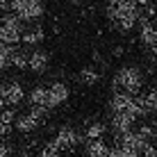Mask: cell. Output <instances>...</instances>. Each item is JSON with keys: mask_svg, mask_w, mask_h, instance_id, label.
Wrapping results in <instances>:
<instances>
[{"mask_svg": "<svg viewBox=\"0 0 157 157\" xmlns=\"http://www.w3.org/2000/svg\"><path fill=\"white\" fill-rule=\"evenodd\" d=\"M68 96H71L68 84H64V82H52L50 86H48V109L64 105V102L68 100Z\"/></svg>", "mask_w": 157, "mask_h": 157, "instance_id": "5b68a950", "label": "cell"}, {"mask_svg": "<svg viewBox=\"0 0 157 157\" xmlns=\"http://www.w3.org/2000/svg\"><path fill=\"white\" fill-rule=\"evenodd\" d=\"M105 132H107L105 123H102V121H94V123H89V125H86L84 137L89 139V141H96V139H102V137H105Z\"/></svg>", "mask_w": 157, "mask_h": 157, "instance_id": "2e32d148", "label": "cell"}, {"mask_svg": "<svg viewBox=\"0 0 157 157\" xmlns=\"http://www.w3.org/2000/svg\"><path fill=\"white\" fill-rule=\"evenodd\" d=\"M153 52H155V57H157V46H155V48H153Z\"/></svg>", "mask_w": 157, "mask_h": 157, "instance_id": "4dcf8cb0", "label": "cell"}, {"mask_svg": "<svg viewBox=\"0 0 157 157\" xmlns=\"http://www.w3.org/2000/svg\"><path fill=\"white\" fill-rule=\"evenodd\" d=\"M28 59H30V52L18 50V48H16V50H14V57H12V66L23 71V68H28Z\"/></svg>", "mask_w": 157, "mask_h": 157, "instance_id": "d6986e66", "label": "cell"}, {"mask_svg": "<svg viewBox=\"0 0 157 157\" xmlns=\"http://www.w3.org/2000/svg\"><path fill=\"white\" fill-rule=\"evenodd\" d=\"M43 39H46V32H43V28L25 30V32H23V36H21V41H23L25 46H39Z\"/></svg>", "mask_w": 157, "mask_h": 157, "instance_id": "9a60e30c", "label": "cell"}, {"mask_svg": "<svg viewBox=\"0 0 157 157\" xmlns=\"http://www.w3.org/2000/svg\"><path fill=\"white\" fill-rule=\"evenodd\" d=\"M105 157H121V155H118V150H116V146H114V148L107 150V155H105Z\"/></svg>", "mask_w": 157, "mask_h": 157, "instance_id": "f1b7e54d", "label": "cell"}, {"mask_svg": "<svg viewBox=\"0 0 157 157\" xmlns=\"http://www.w3.org/2000/svg\"><path fill=\"white\" fill-rule=\"evenodd\" d=\"M107 150H109V146H107L102 139H96V141H86L84 146V153L86 157H105Z\"/></svg>", "mask_w": 157, "mask_h": 157, "instance_id": "5bb4252c", "label": "cell"}, {"mask_svg": "<svg viewBox=\"0 0 157 157\" xmlns=\"http://www.w3.org/2000/svg\"><path fill=\"white\" fill-rule=\"evenodd\" d=\"M132 2L137 5V7H146V5H150L153 0H132Z\"/></svg>", "mask_w": 157, "mask_h": 157, "instance_id": "83f0119b", "label": "cell"}, {"mask_svg": "<svg viewBox=\"0 0 157 157\" xmlns=\"http://www.w3.org/2000/svg\"><path fill=\"white\" fill-rule=\"evenodd\" d=\"M80 141H82V134H80L78 130H73L71 125H62V128L57 130L55 144H57L62 150H71V148H75Z\"/></svg>", "mask_w": 157, "mask_h": 157, "instance_id": "277c9868", "label": "cell"}, {"mask_svg": "<svg viewBox=\"0 0 157 157\" xmlns=\"http://www.w3.org/2000/svg\"><path fill=\"white\" fill-rule=\"evenodd\" d=\"M98 80H100V73H98V68H96V66H84L82 71H80V82L86 84V86L98 84Z\"/></svg>", "mask_w": 157, "mask_h": 157, "instance_id": "e0dca14e", "label": "cell"}, {"mask_svg": "<svg viewBox=\"0 0 157 157\" xmlns=\"http://www.w3.org/2000/svg\"><path fill=\"white\" fill-rule=\"evenodd\" d=\"M132 100H134V96L123 94V91H114V96L109 98V109H112V114H128L130 107H132Z\"/></svg>", "mask_w": 157, "mask_h": 157, "instance_id": "52a82bcc", "label": "cell"}, {"mask_svg": "<svg viewBox=\"0 0 157 157\" xmlns=\"http://www.w3.org/2000/svg\"><path fill=\"white\" fill-rule=\"evenodd\" d=\"M150 102H148V98L146 96H134V100H132V107H130V112L128 114L137 121V118H144V116H148L150 114Z\"/></svg>", "mask_w": 157, "mask_h": 157, "instance_id": "7c38bea8", "label": "cell"}, {"mask_svg": "<svg viewBox=\"0 0 157 157\" xmlns=\"http://www.w3.org/2000/svg\"><path fill=\"white\" fill-rule=\"evenodd\" d=\"M71 2H80V0H71Z\"/></svg>", "mask_w": 157, "mask_h": 157, "instance_id": "1f68e13d", "label": "cell"}, {"mask_svg": "<svg viewBox=\"0 0 157 157\" xmlns=\"http://www.w3.org/2000/svg\"><path fill=\"white\" fill-rule=\"evenodd\" d=\"M14 46H5V43H0V68H9L12 66V57H14Z\"/></svg>", "mask_w": 157, "mask_h": 157, "instance_id": "ac0fdd59", "label": "cell"}, {"mask_svg": "<svg viewBox=\"0 0 157 157\" xmlns=\"http://www.w3.org/2000/svg\"><path fill=\"white\" fill-rule=\"evenodd\" d=\"M0 109H7V98H5V84H0Z\"/></svg>", "mask_w": 157, "mask_h": 157, "instance_id": "484cf974", "label": "cell"}, {"mask_svg": "<svg viewBox=\"0 0 157 157\" xmlns=\"http://www.w3.org/2000/svg\"><path fill=\"white\" fill-rule=\"evenodd\" d=\"M0 121H2L5 125H9V128H12V123L16 121L14 109H9V107H7V109H0Z\"/></svg>", "mask_w": 157, "mask_h": 157, "instance_id": "7402d4cb", "label": "cell"}, {"mask_svg": "<svg viewBox=\"0 0 157 157\" xmlns=\"http://www.w3.org/2000/svg\"><path fill=\"white\" fill-rule=\"evenodd\" d=\"M9 130H12V128H9V125H5V123L0 121V141H2V139L9 134Z\"/></svg>", "mask_w": 157, "mask_h": 157, "instance_id": "4316f807", "label": "cell"}, {"mask_svg": "<svg viewBox=\"0 0 157 157\" xmlns=\"http://www.w3.org/2000/svg\"><path fill=\"white\" fill-rule=\"evenodd\" d=\"M146 98H148V102H150V109L157 112V86H153V89L148 91V96H146Z\"/></svg>", "mask_w": 157, "mask_h": 157, "instance_id": "cb8c5ba5", "label": "cell"}, {"mask_svg": "<svg viewBox=\"0 0 157 157\" xmlns=\"http://www.w3.org/2000/svg\"><path fill=\"white\" fill-rule=\"evenodd\" d=\"M41 125V118L39 116H34L32 112H25V114H21V116H16V121H14V128L18 130L21 134H30V132H34L36 128Z\"/></svg>", "mask_w": 157, "mask_h": 157, "instance_id": "ba28073f", "label": "cell"}, {"mask_svg": "<svg viewBox=\"0 0 157 157\" xmlns=\"http://www.w3.org/2000/svg\"><path fill=\"white\" fill-rule=\"evenodd\" d=\"M112 128H114L116 137H123V134L132 132L134 118L130 116V114H112Z\"/></svg>", "mask_w": 157, "mask_h": 157, "instance_id": "30bf717a", "label": "cell"}, {"mask_svg": "<svg viewBox=\"0 0 157 157\" xmlns=\"http://www.w3.org/2000/svg\"><path fill=\"white\" fill-rule=\"evenodd\" d=\"M12 153H14V146L2 139V141H0V157H12Z\"/></svg>", "mask_w": 157, "mask_h": 157, "instance_id": "603a6c76", "label": "cell"}, {"mask_svg": "<svg viewBox=\"0 0 157 157\" xmlns=\"http://www.w3.org/2000/svg\"><path fill=\"white\" fill-rule=\"evenodd\" d=\"M12 14H16L21 21H36L43 16V2L41 0H9Z\"/></svg>", "mask_w": 157, "mask_h": 157, "instance_id": "3957f363", "label": "cell"}, {"mask_svg": "<svg viewBox=\"0 0 157 157\" xmlns=\"http://www.w3.org/2000/svg\"><path fill=\"white\" fill-rule=\"evenodd\" d=\"M114 2V9H116V21L114 25L121 32H130L137 25V21L141 18L139 16V7L132 2V0H112Z\"/></svg>", "mask_w": 157, "mask_h": 157, "instance_id": "7a4b0ae2", "label": "cell"}, {"mask_svg": "<svg viewBox=\"0 0 157 157\" xmlns=\"http://www.w3.org/2000/svg\"><path fill=\"white\" fill-rule=\"evenodd\" d=\"M137 132L141 134V137H144L148 144H150V139H155V137H157V130H155L153 125H139V130H137Z\"/></svg>", "mask_w": 157, "mask_h": 157, "instance_id": "44dd1931", "label": "cell"}, {"mask_svg": "<svg viewBox=\"0 0 157 157\" xmlns=\"http://www.w3.org/2000/svg\"><path fill=\"white\" fill-rule=\"evenodd\" d=\"M5 98H7V107H14V105H21L25 100V89L21 82H7L5 84Z\"/></svg>", "mask_w": 157, "mask_h": 157, "instance_id": "9c48e42d", "label": "cell"}, {"mask_svg": "<svg viewBox=\"0 0 157 157\" xmlns=\"http://www.w3.org/2000/svg\"><path fill=\"white\" fill-rule=\"evenodd\" d=\"M114 86H116V91H123V94H130V96H139V91L144 86V73L137 66H123L114 75Z\"/></svg>", "mask_w": 157, "mask_h": 157, "instance_id": "6da1fadb", "label": "cell"}, {"mask_svg": "<svg viewBox=\"0 0 157 157\" xmlns=\"http://www.w3.org/2000/svg\"><path fill=\"white\" fill-rule=\"evenodd\" d=\"M39 157H62V148H59V146L55 144V139H52V141H48V144L41 148Z\"/></svg>", "mask_w": 157, "mask_h": 157, "instance_id": "ffe728a7", "label": "cell"}, {"mask_svg": "<svg viewBox=\"0 0 157 157\" xmlns=\"http://www.w3.org/2000/svg\"><path fill=\"white\" fill-rule=\"evenodd\" d=\"M30 107H48V86H34L28 96Z\"/></svg>", "mask_w": 157, "mask_h": 157, "instance_id": "4fadbf2b", "label": "cell"}, {"mask_svg": "<svg viewBox=\"0 0 157 157\" xmlns=\"http://www.w3.org/2000/svg\"><path fill=\"white\" fill-rule=\"evenodd\" d=\"M48 66H50V55H48L46 50H41V48H36V50L30 52V59H28V68L32 73L41 75L48 71Z\"/></svg>", "mask_w": 157, "mask_h": 157, "instance_id": "8992f818", "label": "cell"}, {"mask_svg": "<svg viewBox=\"0 0 157 157\" xmlns=\"http://www.w3.org/2000/svg\"><path fill=\"white\" fill-rule=\"evenodd\" d=\"M9 7V0H0V9H7Z\"/></svg>", "mask_w": 157, "mask_h": 157, "instance_id": "f546056e", "label": "cell"}, {"mask_svg": "<svg viewBox=\"0 0 157 157\" xmlns=\"http://www.w3.org/2000/svg\"><path fill=\"white\" fill-rule=\"evenodd\" d=\"M139 25H141V30H139V36H141V41L150 48V50H153V48L157 46V28L150 23L148 18H139Z\"/></svg>", "mask_w": 157, "mask_h": 157, "instance_id": "8fae6325", "label": "cell"}, {"mask_svg": "<svg viewBox=\"0 0 157 157\" xmlns=\"http://www.w3.org/2000/svg\"><path fill=\"white\" fill-rule=\"evenodd\" d=\"M141 157H157V146L146 144V146H144V150H141Z\"/></svg>", "mask_w": 157, "mask_h": 157, "instance_id": "d4e9b609", "label": "cell"}]
</instances>
